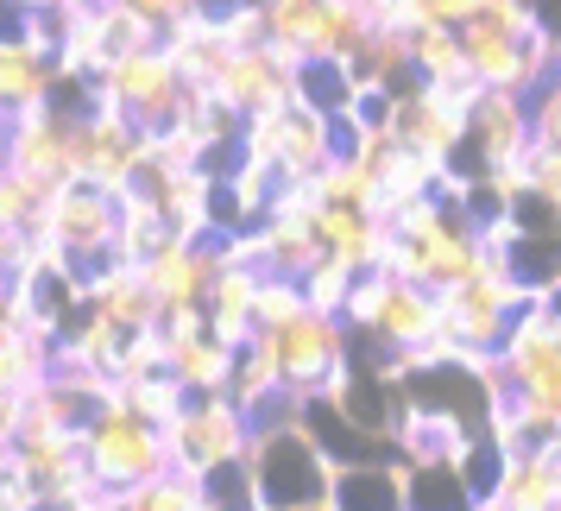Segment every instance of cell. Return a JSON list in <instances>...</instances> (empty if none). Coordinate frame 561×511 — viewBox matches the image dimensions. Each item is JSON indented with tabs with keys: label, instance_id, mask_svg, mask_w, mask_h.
<instances>
[{
	"label": "cell",
	"instance_id": "1",
	"mask_svg": "<svg viewBox=\"0 0 561 511\" xmlns=\"http://www.w3.org/2000/svg\"><path fill=\"white\" fill-rule=\"evenodd\" d=\"M247 467H253V486H259V506L265 511L329 506V492H334V455L297 398H284L272 417H259Z\"/></svg>",
	"mask_w": 561,
	"mask_h": 511
},
{
	"label": "cell",
	"instance_id": "2",
	"mask_svg": "<svg viewBox=\"0 0 561 511\" xmlns=\"http://www.w3.org/2000/svg\"><path fill=\"white\" fill-rule=\"evenodd\" d=\"M82 461H89V480L102 486L107 499H127L133 486L158 480L171 467V435L158 430L152 417H139L121 391H107L95 417L82 423Z\"/></svg>",
	"mask_w": 561,
	"mask_h": 511
},
{
	"label": "cell",
	"instance_id": "3",
	"mask_svg": "<svg viewBox=\"0 0 561 511\" xmlns=\"http://www.w3.org/2000/svg\"><path fill=\"white\" fill-rule=\"evenodd\" d=\"M530 297L536 291L517 279V265L499 253V259H485L473 279H460V284L442 291V329L455 334L460 354H499Z\"/></svg>",
	"mask_w": 561,
	"mask_h": 511
},
{
	"label": "cell",
	"instance_id": "4",
	"mask_svg": "<svg viewBox=\"0 0 561 511\" xmlns=\"http://www.w3.org/2000/svg\"><path fill=\"white\" fill-rule=\"evenodd\" d=\"M272 341H278L284 391H290L297 405H316V398H329L334 385L354 379V329H347V316H334V309L304 304L284 329H272Z\"/></svg>",
	"mask_w": 561,
	"mask_h": 511
},
{
	"label": "cell",
	"instance_id": "5",
	"mask_svg": "<svg viewBox=\"0 0 561 511\" xmlns=\"http://www.w3.org/2000/svg\"><path fill=\"white\" fill-rule=\"evenodd\" d=\"M341 146H347V121H334L329 107L304 102V95L278 114L247 121V152L265 158L284 183H309L329 158H341Z\"/></svg>",
	"mask_w": 561,
	"mask_h": 511
},
{
	"label": "cell",
	"instance_id": "6",
	"mask_svg": "<svg viewBox=\"0 0 561 511\" xmlns=\"http://www.w3.org/2000/svg\"><path fill=\"white\" fill-rule=\"evenodd\" d=\"M272 45L290 52L297 64H347L379 26L359 0H265Z\"/></svg>",
	"mask_w": 561,
	"mask_h": 511
},
{
	"label": "cell",
	"instance_id": "7",
	"mask_svg": "<svg viewBox=\"0 0 561 511\" xmlns=\"http://www.w3.org/2000/svg\"><path fill=\"white\" fill-rule=\"evenodd\" d=\"M253 430H259V417H253L247 405H233L228 391L190 398V405H183V417L164 430V435H171V467L196 474V480H208L215 467L247 461V448H253Z\"/></svg>",
	"mask_w": 561,
	"mask_h": 511
},
{
	"label": "cell",
	"instance_id": "8",
	"mask_svg": "<svg viewBox=\"0 0 561 511\" xmlns=\"http://www.w3.org/2000/svg\"><path fill=\"white\" fill-rule=\"evenodd\" d=\"M505 385L517 398H530L536 410H549L561 423V304L556 297H530L511 341L499 348Z\"/></svg>",
	"mask_w": 561,
	"mask_h": 511
},
{
	"label": "cell",
	"instance_id": "9",
	"mask_svg": "<svg viewBox=\"0 0 561 511\" xmlns=\"http://www.w3.org/2000/svg\"><path fill=\"white\" fill-rule=\"evenodd\" d=\"M536 146V121H530V95L524 89H485L473 114H467V139H460V152L448 171L460 178H492L499 164H517V158H530Z\"/></svg>",
	"mask_w": 561,
	"mask_h": 511
},
{
	"label": "cell",
	"instance_id": "10",
	"mask_svg": "<svg viewBox=\"0 0 561 511\" xmlns=\"http://www.w3.org/2000/svg\"><path fill=\"white\" fill-rule=\"evenodd\" d=\"M0 158L32 178L45 196H57L64 183L82 178L77 164V114H64V107H32V114H13L7 127H0Z\"/></svg>",
	"mask_w": 561,
	"mask_h": 511
},
{
	"label": "cell",
	"instance_id": "11",
	"mask_svg": "<svg viewBox=\"0 0 561 511\" xmlns=\"http://www.w3.org/2000/svg\"><path fill=\"white\" fill-rule=\"evenodd\" d=\"M102 89L127 107L146 133H164V127H178L183 121V107H190V89H196V82L183 77V64L171 57V45L158 38V45H146V52H133L127 64H114V70L102 77Z\"/></svg>",
	"mask_w": 561,
	"mask_h": 511
},
{
	"label": "cell",
	"instance_id": "12",
	"mask_svg": "<svg viewBox=\"0 0 561 511\" xmlns=\"http://www.w3.org/2000/svg\"><path fill=\"white\" fill-rule=\"evenodd\" d=\"M215 95L240 114V121H259V114H278L304 95V64L290 52H278L272 38L265 45H240V52L221 64L215 77Z\"/></svg>",
	"mask_w": 561,
	"mask_h": 511
},
{
	"label": "cell",
	"instance_id": "13",
	"mask_svg": "<svg viewBox=\"0 0 561 511\" xmlns=\"http://www.w3.org/2000/svg\"><path fill=\"white\" fill-rule=\"evenodd\" d=\"M38 228L51 234L77 265H95V259L121 253V196H107V190L77 178L45 203V222Z\"/></svg>",
	"mask_w": 561,
	"mask_h": 511
},
{
	"label": "cell",
	"instance_id": "14",
	"mask_svg": "<svg viewBox=\"0 0 561 511\" xmlns=\"http://www.w3.org/2000/svg\"><path fill=\"white\" fill-rule=\"evenodd\" d=\"M57 77H64V64H57L45 13H26L20 32H0V121L45 107L51 89H57Z\"/></svg>",
	"mask_w": 561,
	"mask_h": 511
},
{
	"label": "cell",
	"instance_id": "15",
	"mask_svg": "<svg viewBox=\"0 0 561 511\" xmlns=\"http://www.w3.org/2000/svg\"><path fill=\"white\" fill-rule=\"evenodd\" d=\"M215 272H221V240H171V247H158V253L139 265V279L152 291L158 316H171V309H203L208 291H215Z\"/></svg>",
	"mask_w": 561,
	"mask_h": 511
},
{
	"label": "cell",
	"instance_id": "16",
	"mask_svg": "<svg viewBox=\"0 0 561 511\" xmlns=\"http://www.w3.org/2000/svg\"><path fill=\"white\" fill-rule=\"evenodd\" d=\"M334 511H410V467L404 455H359V461H334Z\"/></svg>",
	"mask_w": 561,
	"mask_h": 511
},
{
	"label": "cell",
	"instance_id": "17",
	"mask_svg": "<svg viewBox=\"0 0 561 511\" xmlns=\"http://www.w3.org/2000/svg\"><path fill=\"white\" fill-rule=\"evenodd\" d=\"M492 499H505L511 511H561V448H517L499 467Z\"/></svg>",
	"mask_w": 561,
	"mask_h": 511
},
{
	"label": "cell",
	"instance_id": "18",
	"mask_svg": "<svg viewBox=\"0 0 561 511\" xmlns=\"http://www.w3.org/2000/svg\"><path fill=\"white\" fill-rule=\"evenodd\" d=\"M228 398L233 405H247L253 417H272V410L290 398L284 391V366H278V341L259 329L240 354H233V385H228Z\"/></svg>",
	"mask_w": 561,
	"mask_h": 511
},
{
	"label": "cell",
	"instance_id": "19",
	"mask_svg": "<svg viewBox=\"0 0 561 511\" xmlns=\"http://www.w3.org/2000/svg\"><path fill=\"white\" fill-rule=\"evenodd\" d=\"M233 354L240 348H228L215 329H196L183 341H171V373L190 385V398H208V391H228L233 385Z\"/></svg>",
	"mask_w": 561,
	"mask_h": 511
},
{
	"label": "cell",
	"instance_id": "20",
	"mask_svg": "<svg viewBox=\"0 0 561 511\" xmlns=\"http://www.w3.org/2000/svg\"><path fill=\"white\" fill-rule=\"evenodd\" d=\"M410 511H480V486L467 480L460 461H423L410 467Z\"/></svg>",
	"mask_w": 561,
	"mask_h": 511
},
{
	"label": "cell",
	"instance_id": "21",
	"mask_svg": "<svg viewBox=\"0 0 561 511\" xmlns=\"http://www.w3.org/2000/svg\"><path fill=\"white\" fill-rule=\"evenodd\" d=\"M410 77H423V82H480L455 26H416L410 32Z\"/></svg>",
	"mask_w": 561,
	"mask_h": 511
},
{
	"label": "cell",
	"instance_id": "22",
	"mask_svg": "<svg viewBox=\"0 0 561 511\" xmlns=\"http://www.w3.org/2000/svg\"><path fill=\"white\" fill-rule=\"evenodd\" d=\"M114 391H121V398H127L139 417H152L158 430H171V423L183 417V405H190V385H183L171 366H158V373H139V379H121Z\"/></svg>",
	"mask_w": 561,
	"mask_h": 511
},
{
	"label": "cell",
	"instance_id": "23",
	"mask_svg": "<svg viewBox=\"0 0 561 511\" xmlns=\"http://www.w3.org/2000/svg\"><path fill=\"white\" fill-rule=\"evenodd\" d=\"M121 511H208V486L196 474H183V467H164L158 480L133 486Z\"/></svg>",
	"mask_w": 561,
	"mask_h": 511
},
{
	"label": "cell",
	"instance_id": "24",
	"mask_svg": "<svg viewBox=\"0 0 561 511\" xmlns=\"http://www.w3.org/2000/svg\"><path fill=\"white\" fill-rule=\"evenodd\" d=\"M304 304H309V297H304V279H290V272H265V279H259L253 316H259V329L272 334V329H284V322H290Z\"/></svg>",
	"mask_w": 561,
	"mask_h": 511
},
{
	"label": "cell",
	"instance_id": "25",
	"mask_svg": "<svg viewBox=\"0 0 561 511\" xmlns=\"http://www.w3.org/2000/svg\"><path fill=\"white\" fill-rule=\"evenodd\" d=\"M354 265H341V259H322V265H316V272H304V297L316 309H334V316H341V309H347V291H354Z\"/></svg>",
	"mask_w": 561,
	"mask_h": 511
},
{
	"label": "cell",
	"instance_id": "26",
	"mask_svg": "<svg viewBox=\"0 0 561 511\" xmlns=\"http://www.w3.org/2000/svg\"><path fill=\"white\" fill-rule=\"evenodd\" d=\"M530 121H536V146H561V70L542 89H530Z\"/></svg>",
	"mask_w": 561,
	"mask_h": 511
},
{
	"label": "cell",
	"instance_id": "27",
	"mask_svg": "<svg viewBox=\"0 0 561 511\" xmlns=\"http://www.w3.org/2000/svg\"><path fill=\"white\" fill-rule=\"evenodd\" d=\"M133 13H146L158 32H171L178 20H190V13H203V0H127Z\"/></svg>",
	"mask_w": 561,
	"mask_h": 511
},
{
	"label": "cell",
	"instance_id": "28",
	"mask_svg": "<svg viewBox=\"0 0 561 511\" xmlns=\"http://www.w3.org/2000/svg\"><path fill=\"white\" fill-rule=\"evenodd\" d=\"M26 435V391H0V448H20Z\"/></svg>",
	"mask_w": 561,
	"mask_h": 511
},
{
	"label": "cell",
	"instance_id": "29",
	"mask_svg": "<svg viewBox=\"0 0 561 511\" xmlns=\"http://www.w3.org/2000/svg\"><path fill=\"white\" fill-rule=\"evenodd\" d=\"M0 329H20V291L7 272H0Z\"/></svg>",
	"mask_w": 561,
	"mask_h": 511
},
{
	"label": "cell",
	"instance_id": "30",
	"mask_svg": "<svg viewBox=\"0 0 561 511\" xmlns=\"http://www.w3.org/2000/svg\"><path fill=\"white\" fill-rule=\"evenodd\" d=\"M7 7H13V13H51L57 0H7Z\"/></svg>",
	"mask_w": 561,
	"mask_h": 511
},
{
	"label": "cell",
	"instance_id": "31",
	"mask_svg": "<svg viewBox=\"0 0 561 511\" xmlns=\"http://www.w3.org/2000/svg\"><path fill=\"white\" fill-rule=\"evenodd\" d=\"M480 511H511L505 499H480Z\"/></svg>",
	"mask_w": 561,
	"mask_h": 511
},
{
	"label": "cell",
	"instance_id": "32",
	"mask_svg": "<svg viewBox=\"0 0 561 511\" xmlns=\"http://www.w3.org/2000/svg\"><path fill=\"white\" fill-rule=\"evenodd\" d=\"M89 511H121V499H107V506H89Z\"/></svg>",
	"mask_w": 561,
	"mask_h": 511
},
{
	"label": "cell",
	"instance_id": "33",
	"mask_svg": "<svg viewBox=\"0 0 561 511\" xmlns=\"http://www.w3.org/2000/svg\"><path fill=\"white\" fill-rule=\"evenodd\" d=\"M290 511H334V506H290Z\"/></svg>",
	"mask_w": 561,
	"mask_h": 511
},
{
	"label": "cell",
	"instance_id": "34",
	"mask_svg": "<svg viewBox=\"0 0 561 511\" xmlns=\"http://www.w3.org/2000/svg\"><path fill=\"white\" fill-rule=\"evenodd\" d=\"M556 448H561V442H556Z\"/></svg>",
	"mask_w": 561,
	"mask_h": 511
}]
</instances>
